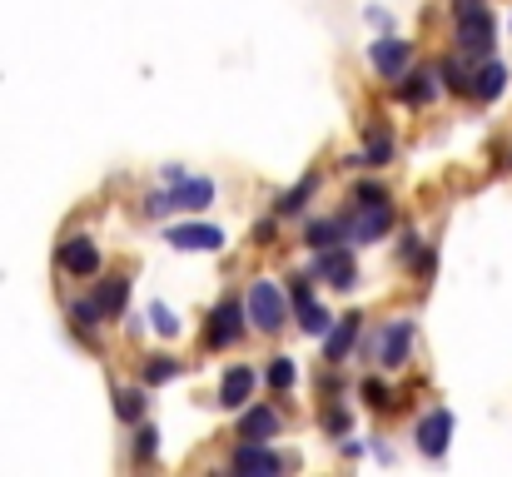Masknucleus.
<instances>
[{
  "label": "nucleus",
  "instance_id": "nucleus-24",
  "mask_svg": "<svg viewBox=\"0 0 512 477\" xmlns=\"http://www.w3.org/2000/svg\"><path fill=\"white\" fill-rule=\"evenodd\" d=\"M100 314H105V309H100V299H80V304H70V318H75L80 328H95Z\"/></svg>",
  "mask_w": 512,
  "mask_h": 477
},
{
  "label": "nucleus",
  "instance_id": "nucleus-15",
  "mask_svg": "<svg viewBox=\"0 0 512 477\" xmlns=\"http://www.w3.org/2000/svg\"><path fill=\"white\" fill-rule=\"evenodd\" d=\"M274 433H279V413L274 408H249L244 413V438L249 443H269Z\"/></svg>",
  "mask_w": 512,
  "mask_h": 477
},
{
  "label": "nucleus",
  "instance_id": "nucleus-28",
  "mask_svg": "<svg viewBox=\"0 0 512 477\" xmlns=\"http://www.w3.org/2000/svg\"><path fill=\"white\" fill-rule=\"evenodd\" d=\"M353 204H388V189L383 184H358L353 189Z\"/></svg>",
  "mask_w": 512,
  "mask_h": 477
},
{
  "label": "nucleus",
  "instance_id": "nucleus-3",
  "mask_svg": "<svg viewBox=\"0 0 512 477\" xmlns=\"http://www.w3.org/2000/svg\"><path fill=\"white\" fill-rule=\"evenodd\" d=\"M214 199V184L209 179H179L170 194H150V214H170V209H204Z\"/></svg>",
  "mask_w": 512,
  "mask_h": 477
},
{
  "label": "nucleus",
  "instance_id": "nucleus-27",
  "mask_svg": "<svg viewBox=\"0 0 512 477\" xmlns=\"http://www.w3.org/2000/svg\"><path fill=\"white\" fill-rule=\"evenodd\" d=\"M438 75H443V85H448V90H473V80H468V75H463V65H453V60H448Z\"/></svg>",
  "mask_w": 512,
  "mask_h": 477
},
{
  "label": "nucleus",
  "instance_id": "nucleus-12",
  "mask_svg": "<svg viewBox=\"0 0 512 477\" xmlns=\"http://www.w3.org/2000/svg\"><path fill=\"white\" fill-rule=\"evenodd\" d=\"M408 353H413V323H408V318H398V323L383 333V348H378V358H383L388 368H403V363H408Z\"/></svg>",
  "mask_w": 512,
  "mask_h": 477
},
{
  "label": "nucleus",
  "instance_id": "nucleus-10",
  "mask_svg": "<svg viewBox=\"0 0 512 477\" xmlns=\"http://www.w3.org/2000/svg\"><path fill=\"white\" fill-rule=\"evenodd\" d=\"M408 60H413L408 40H393V35H388V40H378V45H373V70H383L388 80H398V75L408 70Z\"/></svg>",
  "mask_w": 512,
  "mask_h": 477
},
{
  "label": "nucleus",
  "instance_id": "nucleus-26",
  "mask_svg": "<svg viewBox=\"0 0 512 477\" xmlns=\"http://www.w3.org/2000/svg\"><path fill=\"white\" fill-rule=\"evenodd\" d=\"M299 323H304V333H324V328H329V314H324L319 304H304V309H299Z\"/></svg>",
  "mask_w": 512,
  "mask_h": 477
},
{
  "label": "nucleus",
  "instance_id": "nucleus-9",
  "mask_svg": "<svg viewBox=\"0 0 512 477\" xmlns=\"http://www.w3.org/2000/svg\"><path fill=\"white\" fill-rule=\"evenodd\" d=\"M60 264H65L75 279H90V274L100 269V249H95L90 239H65V244H60Z\"/></svg>",
  "mask_w": 512,
  "mask_h": 477
},
{
  "label": "nucleus",
  "instance_id": "nucleus-14",
  "mask_svg": "<svg viewBox=\"0 0 512 477\" xmlns=\"http://www.w3.org/2000/svg\"><path fill=\"white\" fill-rule=\"evenodd\" d=\"M353 338H358V314H343L339 323H334V333H329V343H324V358H329V363H343L348 348H353Z\"/></svg>",
  "mask_w": 512,
  "mask_h": 477
},
{
  "label": "nucleus",
  "instance_id": "nucleus-17",
  "mask_svg": "<svg viewBox=\"0 0 512 477\" xmlns=\"http://www.w3.org/2000/svg\"><path fill=\"white\" fill-rule=\"evenodd\" d=\"M398 95L408 105H428L438 95V75H408V85H398Z\"/></svg>",
  "mask_w": 512,
  "mask_h": 477
},
{
  "label": "nucleus",
  "instance_id": "nucleus-30",
  "mask_svg": "<svg viewBox=\"0 0 512 477\" xmlns=\"http://www.w3.org/2000/svg\"><path fill=\"white\" fill-rule=\"evenodd\" d=\"M363 393H368V403H373V408H388V403H393V393H388L383 383H363Z\"/></svg>",
  "mask_w": 512,
  "mask_h": 477
},
{
  "label": "nucleus",
  "instance_id": "nucleus-2",
  "mask_svg": "<svg viewBox=\"0 0 512 477\" xmlns=\"http://www.w3.org/2000/svg\"><path fill=\"white\" fill-rule=\"evenodd\" d=\"M249 318H254V328H259V333H279V328H284V318H289V304H284L279 284L259 279V284L249 289Z\"/></svg>",
  "mask_w": 512,
  "mask_h": 477
},
{
  "label": "nucleus",
  "instance_id": "nucleus-23",
  "mask_svg": "<svg viewBox=\"0 0 512 477\" xmlns=\"http://www.w3.org/2000/svg\"><path fill=\"white\" fill-rule=\"evenodd\" d=\"M294 378H299V368H294V358H274L269 363V383L284 393V388H294Z\"/></svg>",
  "mask_w": 512,
  "mask_h": 477
},
{
  "label": "nucleus",
  "instance_id": "nucleus-21",
  "mask_svg": "<svg viewBox=\"0 0 512 477\" xmlns=\"http://www.w3.org/2000/svg\"><path fill=\"white\" fill-rule=\"evenodd\" d=\"M314 184H319V179L309 174V179H304L299 189H289V194H279V214H299V209H304V199L314 194Z\"/></svg>",
  "mask_w": 512,
  "mask_h": 477
},
{
  "label": "nucleus",
  "instance_id": "nucleus-22",
  "mask_svg": "<svg viewBox=\"0 0 512 477\" xmlns=\"http://www.w3.org/2000/svg\"><path fill=\"white\" fill-rule=\"evenodd\" d=\"M388 159H393V140H388V135H373L368 150L353 159V164H388Z\"/></svg>",
  "mask_w": 512,
  "mask_h": 477
},
{
  "label": "nucleus",
  "instance_id": "nucleus-19",
  "mask_svg": "<svg viewBox=\"0 0 512 477\" xmlns=\"http://www.w3.org/2000/svg\"><path fill=\"white\" fill-rule=\"evenodd\" d=\"M339 234H343L339 219H319V224H309V234H304V239H309L314 249H334V244H339Z\"/></svg>",
  "mask_w": 512,
  "mask_h": 477
},
{
  "label": "nucleus",
  "instance_id": "nucleus-4",
  "mask_svg": "<svg viewBox=\"0 0 512 477\" xmlns=\"http://www.w3.org/2000/svg\"><path fill=\"white\" fill-rule=\"evenodd\" d=\"M229 468H234V473H249V477H274V473H284L289 463H284L279 453H269L264 443H249V438H244V448L234 453Z\"/></svg>",
  "mask_w": 512,
  "mask_h": 477
},
{
  "label": "nucleus",
  "instance_id": "nucleus-6",
  "mask_svg": "<svg viewBox=\"0 0 512 477\" xmlns=\"http://www.w3.org/2000/svg\"><path fill=\"white\" fill-rule=\"evenodd\" d=\"M170 244L184 254H214V249H224V234L214 224H174Z\"/></svg>",
  "mask_w": 512,
  "mask_h": 477
},
{
  "label": "nucleus",
  "instance_id": "nucleus-16",
  "mask_svg": "<svg viewBox=\"0 0 512 477\" xmlns=\"http://www.w3.org/2000/svg\"><path fill=\"white\" fill-rule=\"evenodd\" d=\"M503 80H508V70H503L498 60H488V65L473 75V95H478V100H498V95H503Z\"/></svg>",
  "mask_w": 512,
  "mask_h": 477
},
{
  "label": "nucleus",
  "instance_id": "nucleus-1",
  "mask_svg": "<svg viewBox=\"0 0 512 477\" xmlns=\"http://www.w3.org/2000/svg\"><path fill=\"white\" fill-rule=\"evenodd\" d=\"M458 45L468 55H493V15L483 0H458Z\"/></svg>",
  "mask_w": 512,
  "mask_h": 477
},
{
  "label": "nucleus",
  "instance_id": "nucleus-20",
  "mask_svg": "<svg viewBox=\"0 0 512 477\" xmlns=\"http://www.w3.org/2000/svg\"><path fill=\"white\" fill-rule=\"evenodd\" d=\"M95 299H100V309H105V314H125V284H120V279H105Z\"/></svg>",
  "mask_w": 512,
  "mask_h": 477
},
{
  "label": "nucleus",
  "instance_id": "nucleus-33",
  "mask_svg": "<svg viewBox=\"0 0 512 477\" xmlns=\"http://www.w3.org/2000/svg\"><path fill=\"white\" fill-rule=\"evenodd\" d=\"M155 438H160L155 428H140V458H150V453H155Z\"/></svg>",
  "mask_w": 512,
  "mask_h": 477
},
{
  "label": "nucleus",
  "instance_id": "nucleus-29",
  "mask_svg": "<svg viewBox=\"0 0 512 477\" xmlns=\"http://www.w3.org/2000/svg\"><path fill=\"white\" fill-rule=\"evenodd\" d=\"M150 318H155V333H179V318H174L165 304H155V309H150Z\"/></svg>",
  "mask_w": 512,
  "mask_h": 477
},
{
  "label": "nucleus",
  "instance_id": "nucleus-32",
  "mask_svg": "<svg viewBox=\"0 0 512 477\" xmlns=\"http://www.w3.org/2000/svg\"><path fill=\"white\" fill-rule=\"evenodd\" d=\"M294 304H299V309H304V304H314V294H309V279H304V274L294 279Z\"/></svg>",
  "mask_w": 512,
  "mask_h": 477
},
{
  "label": "nucleus",
  "instance_id": "nucleus-31",
  "mask_svg": "<svg viewBox=\"0 0 512 477\" xmlns=\"http://www.w3.org/2000/svg\"><path fill=\"white\" fill-rule=\"evenodd\" d=\"M324 428H329V433H348V413H343V408L324 413Z\"/></svg>",
  "mask_w": 512,
  "mask_h": 477
},
{
  "label": "nucleus",
  "instance_id": "nucleus-7",
  "mask_svg": "<svg viewBox=\"0 0 512 477\" xmlns=\"http://www.w3.org/2000/svg\"><path fill=\"white\" fill-rule=\"evenodd\" d=\"M448 438H453V413H448V408H438V413H428V418L418 423V448H423L428 458H443V453H448Z\"/></svg>",
  "mask_w": 512,
  "mask_h": 477
},
{
  "label": "nucleus",
  "instance_id": "nucleus-25",
  "mask_svg": "<svg viewBox=\"0 0 512 477\" xmlns=\"http://www.w3.org/2000/svg\"><path fill=\"white\" fill-rule=\"evenodd\" d=\"M174 373H179L174 358H150V363H145V383H170Z\"/></svg>",
  "mask_w": 512,
  "mask_h": 477
},
{
  "label": "nucleus",
  "instance_id": "nucleus-8",
  "mask_svg": "<svg viewBox=\"0 0 512 477\" xmlns=\"http://www.w3.org/2000/svg\"><path fill=\"white\" fill-rule=\"evenodd\" d=\"M254 388H259V373H254L249 363H234V368L224 373V383H219V403H224V408H244Z\"/></svg>",
  "mask_w": 512,
  "mask_h": 477
},
{
  "label": "nucleus",
  "instance_id": "nucleus-13",
  "mask_svg": "<svg viewBox=\"0 0 512 477\" xmlns=\"http://www.w3.org/2000/svg\"><path fill=\"white\" fill-rule=\"evenodd\" d=\"M319 274L334 284V289H353V279H358V269H353V259L343 254L339 244L334 249H319Z\"/></svg>",
  "mask_w": 512,
  "mask_h": 477
},
{
  "label": "nucleus",
  "instance_id": "nucleus-5",
  "mask_svg": "<svg viewBox=\"0 0 512 477\" xmlns=\"http://www.w3.org/2000/svg\"><path fill=\"white\" fill-rule=\"evenodd\" d=\"M244 314H249V304H239V299H224L214 318H209V343L214 348H229L239 333H244Z\"/></svg>",
  "mask_w": 512,
  "mask_h": 477
},
{
  "label": "nucleus",
  "instance_id": "nucleus-11",
  "mask_svg": "<svg viewBox=\"0 0 512 477\" xmlns=\"http://www.w3.org/2000/svg\"><path fill=\"white\" fill-rule=\"evenodd\" d=\"M388 224H393V209L388 204H358V219L348 229H353V239H368L373 244V239L388 234Z\"/></svg>",
  "mask_w": 512,
  "mask_h": 477
},
{
  "label": "nucleus",
  "instance_id": "nucleus-18",
  "mask_svg": "<svg viewBox=\"0 0 512 477\" xmlns=\"http://www.w3.org/2000/svg\"><path fill=\"white\" fill-rule=\"evenodd\" d=\"M115 413H120L125 423H140V413H145V393H140V388H115Z\"/></svg>",
  "mask_w": 512,
  "mask_h": 477
}]
</instances>
